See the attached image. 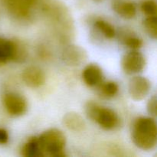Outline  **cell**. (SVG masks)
I'll use <instances>...</instances> for the list:
<instances>
[{
    "label": "cell",
    "mask_w": 157,
    "mask_h": 157,
    "mask_svg": "<svg viewBox=\"0 0 157 157\" xmlns=\"http://www.w3.org/2000/svg\"><path fill=\"white\" fill-rule=\"evenodd\" d=\"M132 140L135 145L141 150H153L157 142L156 121L151 117L138 118L133 124Z\"/></svg>",
    "instance_id": "cell-1"
},
{
    "label": "cell",
    "mask_w": 157,
    "mask_h": 157,
    "mask_svg": "<svg viewBox=\"0 0 157 157\" xmlns=\"http://www.w3.org/2000/svg\"><path fill=\"white\" fill-rule=\"evenodd\" d=\"M82 78L84 83L89 87L100 85L103 81L102 70L97 64H90L83 70Z\"/></svg>",
    "instance_id": "cell-10"
},
{
    "label": "cell",
    "mask_w": 157,
    "mask_h": 157,
    "mask_svg": "<svg viewBox=\"0 0 157 157\" xmlns=\"http://www.w3.org/2000/svg\"><path fill=\"white\" fill-rule=\"evenodd\" d=\"M151 84L147 78L135 76L129 81L128 90L130 97L136 101L144 100L150 92Z\"/></svg>",
    "instance_id": "cell-5"
},
{
    "label": "cell",
    "mask_w": 157,
    "mask_h": 157,
    "mask_svg": "<svg viewBox=\"0 0 157 157\" xmlns=\"http://www.w3.org/2000/svg\"><path fill=\"white\" fill-rule=\"evenodd\" d=\"M141 10L147 16H156L157 6L153 0H147L141 5Z\"/></svg>",
    "instance_id": "cell-19"
},
{
    "label": "cell",
    "mask_w": 157,
    "mask_h": 157,
    "mask_svg": "<svg viewBox=\"0 0 157 157\" xmlns=\"http://www.w3.org/2000/svg\"><path fill=\"white\" fill-rule=\"evenodd\" d=\"M9 11L17 17H26L29 14L31 7L23 0H6Z\"/></svg>",
    "instance_id": "cell-12"
},
{
    "label": "cell",
    "mask_w": 157,
    "mask_h": 157,
    "mask_svg": "<svg viewBox=\"0 0 157 157\" xmlns=\"http://www.w3.org/2000/svg\"><path fill=\"white\" fill-rule=\"evenodd\" d=\"M87 55L84 49L79 46L70 45L64 48L62 58L66 64L71 66H78L86 60Z\"/></svg>",
    "instance_id": "cell-8"
},
{
    "label": "cell",
    "mask_w": 157,
    "mask_h": 157,
    "mask_svg": "<svg viewBox=\"0 0 157 157\" xmlns=\"http://www.w3.org/2000/svg\"><path fill=\"white\" fill-rule=\"evenodd\" d=\"M3 103L8 113L12 116H21L27 110L28 106L25 99L17 94H7L5 96Z\"/></svg>",
    "instance_id": "cell-6"
},
{
    "label": "cell",
    "mask_w": 157,
    "mask_h": 157,
    "mask_svg": "<svg viewBox=\"0 0 157 157\" xmlns=\"http://www.w3.org/2000/svg\"><path fill=\"white\" fill-rule=\"evenodd\" d=\"M14 49V41L0 38V63H6L9 60H12Z\"/></svg>",
    "instance_id": "cell-14"
},
{
    "label": "cell",
    "mask_w": 157,
    "mask_h": 157,
    "mask_svg": "<svg viewBox=\"0 0 157 157\" xmlns=\"http://www.w3.org/2000/svg\"><path fill=\"white\" fill-rule=\"evenodd\" d=\"M22 80L25 84L32 88H37L45 83V75L40 67L30 66L22 72Z\"/></svg>",
    "instance_id": "cell-7"
},
{
    "label": "cell",
    "mask_w": 157,
    "mask_h": 157,
    "mask_svg": "<svg viewBox=\"0 0 157 157\" xmlns=\"http://www.w3.org/2000/svg\"><path fill=\"white\" fill-rule=\"evenodd\" d=\"M62 123L68 130L75 132L83 131L85 128V122L78 113L70 112L66 113L62 120Z\"/></svg>",
    "instance_id": "cell-11"
},
{
    "label": "cell",
    "mask_w": 157,
    "mask_h": 157,
    "mask_svg": "<svg viewBox=\"0 0 157 157\" xmlns=\"http://www.w3.org/2000/svg\"><path fill=\"white\" fill-rule=\"evenodd\" d=\"M38 139L43 156L63 157L66 144V137L62 131L56 128L44 131Z\"/></svg>",
    "instance_id": "cell-2"
},
{
    "label": "cell",
    "mask_w": 157,
    "mask_h": 157,
    "mask_svg": "<svg viewBox=\"0 0 157 157\" xmlns=\"http://www.w3.org/2000/svg\"><path fill=\"white\" fill-rule=\"evenodd\" d=\"M144 26L149 36L153 39H156L157 37L156 16H147L144 21Z\"/></svg>",
    "instance_id": "cell-16"
},
{
    "label": "cell",
    "mask_w": 157,
    "mask_h": 157,
    "mask_svg": "<svg viewBox=\"0 0 157 157\" xmlns=\"http://www.w3.org/2000/svg\"><path fill=\"white\" fill-rule=\"evenodd\" d=\"M14 44H15V49H14L12 60L18 61V62L25 61L27 57V51H26L25 47L21 44V43L17 42L16 41H14Z\"/></svg>",
    "instance_id": "cell-18"
},
{
    "label": "cell",
    "mask_w": 157,
    "mask_h": 157,
    "mask_svg": "<svg viewBox=\"0 0 157 157\" xmlns=\"http://www.w3.org/2000/svg\"><path fill=\"white\" fill-rule=\"evenodd\" d=\"M100 90L103 95L107 97V98H112L117 94L118 90H119V87L117 83L113 82V81H108L106 83H101Z\"/></svg>",
    "instance_id": "cell-17"
},
{
    "label": "cell",
    "mask_w": 157,
    "mask_h": 157,
    "mask_svg": "<svg viewBox=\"0 0 157 157\" xmlns=\"http://www.w3.org/2000/svg\"><path fill=\"white\" fill-rule=\"evenodd\" d=\"M124 43L127 46H128L130 48L136 50L138 48H140L143 45V41L140 38L135 36H129L124 39Z\"/></svg>",
    "instance_id": "cell-20"
},
{
    "label": "cell",
    "mask_w": 157,
    "mask_h": 157,
    "mask_svg": "<svg viewBox=\"0 0 157 157\" xmlns=\"http://www.w3.org/2000/svg\"><path fill=\"white\" fill-rule=\"evenodd\" d=\"M9 140L8 132L4 129H0V144H6Z\"/></svg>",
    "instance_id": "cell-22"
},
{
    "label": "cell",
    "mask_w": 157,
    "mask_h": 157,
    "mask_svg": "<svg viewBox=\"0 0 157 157\" xmlns=\"http://www.w3.org/2000/svg\"><path fill=\"white\" fill-rule=\"evenodd\" d=\"M22 155L26 157H41L44 156L40 147L38 139L32 137L28 140L22 148Z\"/></svg>",
    "instance_id": "cell-13"
},
{
    "label": "cell",
    "mask_w": 157,
    "mask_h": 157,
    "mask_svg": "<svg viewBox=\"0 0 157 157\" xmlns=\"http://www.w3.org/2000/svg\"><path fill=\"white\" fill-rule=\"evenodd\" d=\"M121 65L123 70L127 75H134L144 70L146 65V60L140 52L134 50L124 55Z\"/></svg>",
    "instance_id": "cell-4"
},
{
    "label": "cell",
    "mask_w": 157,
    "mask_h": 157,
    "mask_svg": "<svg viewBox=\"0 0 157 157\" xmlns=\"http://www.w3.org/2000/svg\"><path fill=\"white\" fill-rule=\"evenodd\" d=\"M85 110L88 117L104 130H113L119 124V117L116 112L107 107H101L92 101L86 104Z\"/></svg>",
    "instance_id": "cell-3"
},
{
    "label": "cell",
    "mask_w": 157,
    "mask_h": 157,
    "mask_svg": "<svg viewBox=\"0 0 157 157\" xmlns=\"http://www.w3.org/2000/svg\"><path fill=\"white\" fill-rule=\"evenodd\" d=\"M156 97L153 96L150 99L147 104V111L151 116H156Z\"/></svg>",
    "instance_id": "cell-21"
},
{
    "label": "cell",
    "mask_w": 157,
    "mask_h": 157,
    "mask_svg": "<svg viewBox=\"0 0 157 157\" xmlns=\"http://www.w3.org/2000/svg\"><path fill=\"white\" fill-rule=\"evenodd\" d=\"M113 10L120 16L127 19L133 18L136 14V7L132 0H112Z\"/></svg>",
    "instance_id": "cell-9"
},
{
    "label": "cell",
    "mask_w": 157,
    "mask_h": 157,
    "mask_svg": "<svg viewBox=\"0 0 157 157\" xmlns=\"http://www.w3.org/2000/svg\"><path fill=\"white\" fill-rule=\"evenodd\" d=\"M23 1H24L28 5V6H30V7L32 8V6H35V5L36 4V2L38 0H23Z\"/></svg>",
    "instance_id": "cell-23"
},
{
    "label": "cell",
    "mask_w": 157,
    "mask_h": 157,
    "mask_svg": "<svg viewBox=\"0 0 157 157\" xmlns=\"http://www.w3.org/2000/svg\"><path fill=\"white\" fill-rule=\"evenodd\" d=\"M95 27L103 33V35L107 38H113L116 35L114 28L112 25L107 21H104V20H98L95 21Z\"/></svg>",
    "instance_id": "cell-15"
}]
</instances>
